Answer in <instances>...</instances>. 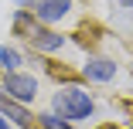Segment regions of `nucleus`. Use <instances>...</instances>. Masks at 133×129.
Listing matches in <instances>:
<instances>
[{
	"mask_svg": "<svg viewBox=\"0 0 133 129\" xmlns=\"http://www.w3.org/2000/svg\"><path fill=\"white\" fill-rule=\"evenodd\" d=\"M92 109H96V102H92V95H89L82 85H65V88H58L55 95H51V112H58V116L68 119V122L89 119Z\"/></svg>",
	"mask_w": 133,
	"mask_h": 129,
	"instance_id": "f257e3e1",
	"label": "nucleus"
},
{
	"mask_svg": "<svg viewBox=\"0 0 133 129\" xmlns=\"http://www.w3.org/2000/svg\"><path fill=\"white\" fill-rule=\"evenodd\" d=\"M0 88H4L10 98L24 102V105L38 98V78H34V75H28V71H4V78H0Z\"/></svg>",
	"mask_w": 133,
	"mask_h": 129,
	"instance_id": "f03ea898",
	"label": "nucleus"
},
{
	"mask_svg": "<svg viewBox=\"0 0 133 129\" xmlns=\"http://www.w3.org/2000/svg\"><path fill=\"white\" fill-rule=\"evenodd\" d=\"M28 7H31V14L41 24H55V20H62L72 10V0H31Z\"/></svg>",
	"mask_w": 133,
	"mask_h": 129,
	"instance_id": "7ed1b4c3",
	"label": "nucleus"
},
{
	"mask_svg": "<svg viewBox=\"0 0 133 129\" xmlns=\"http://www.w3.org/2000/svg\"><path fill=\"white\" fill-rule=\"evenodd\" d=\"M0 116H7L17 129H31V122H34V116L28 112V105L17 102V98H10L4 88H0Z\"/></svg>",
	"mask_w": 133,
	"mask_h": 129,
	"instance_id": "20e7f679",
	"label": "nucleus"
},
{
	"mask_svg": "<svg viewBox=\"0 0 133 129\" xmlns=\"http://www.w3.org/2000/svg\"><path fill=\"white\" fill-rule=\"evenodd\" d=\"M116 71H119V65L109 61V58H89V61L82 65V78L102 85V82H113V78H116Z\"/></svg>",
	"mask_w": 133,
	"mask_h": 129,
	"instance_id": "39448f33",
	"label": "nucleus"
},
{
	"mask_svg": "<svg viewBox=\"0 0 133 129\" xmlns=\"http://www.w3.org/2000/svg\"><path fill=\"white\" fill-rule=\"evenodd\" d=\"M28 44L34 48V51H44V55H51V51H62V44H65V37L62 34H55V31H48L44 24L28 37Z\"/></svg>",
	"mask_w": 133,
	"mask_h": 129,
	"instance_id": "423d86ee",
	"label": "nucleus"
},
{
	"mask_svg": "<svg viewBox=\"0 0 133 129\" xmlns=\"http://www.w3.org/2000/svg\"><path fill=\"white\" fill-rule=\"evenodd\" d=\"M24 65V55L10 44H0V71H21Z\"/></svg>",
	"mask_w": 133,
	"mask_h": 129,
	"instance_id": "0eeeda50",
	"label": "nucleus"
},
{
	"mask_svg": "<svg viewBox=\"0 0 133 129\" xmlns=\"http://www.w3.org/2000/svg\"><path fill=\"white\" fill-rule=\"evenodd\" d=\"M38 126H41V129H72V122L62 119L58 112H41V116H38Z\"/></svg>",
	"mask_w": 133,
	"mask_h": 129,
	"instance_id": "6e6552de",
	"label": "nucleus"
},
{
	"mask_svg": "<svg viewBox=\"0 0 133 129\" xmlns=\"http://www.w3.org/2000/svg\"><path fill=\"white\" fill-rule=\"evenodd\" d=\"M0 129H17V126H14V122H10L7 116H0Z\"/></svg>",
	"mask_w": 133,
	"mask_h": 129,
	"instance_id": "1a4fd4ad",
	"label": "nucleus"
},
{
	"mask_svg": "<svg viewBox=\"0 0 133 129\" xmlns=\"http://www.w3.org/2000/svg\"><path fill=\"white\" fill-rule=\"evenodd\" d=\"M123 7H133V0H123Z\"/></svg>",
	"mask_w": 133,
	"mask_h": 129,
	"instance_id": "9d476101",
	"label": "nucleus"
}]
</instances>
